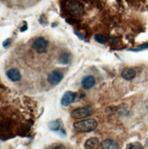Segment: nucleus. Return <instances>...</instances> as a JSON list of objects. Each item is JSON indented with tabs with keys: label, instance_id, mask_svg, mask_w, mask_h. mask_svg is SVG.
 <instances>
[{
	"label": "nucleus",
	"instance_id": "nucleus-1",
	"mask_svg": "<svg viewBox=\"0 0 148 149\" xmlns=\"http://www.w3.org/2000/svg\"><path fill=\"white\" fill-rule=\"evenodd\" d=\"M98 123L94 119H84L73 124V127L76 131L81 133H90L97 128Z\"/></svg>",
	"mask_w": 148,
	"mask_h": 149
},
{
	"label": "nucleus",
	"instance_id": "nucleus-2",
	"mask_svg": "<svg viewBox=\"0 0 148 149\" xmlns=\"http://www.w3.org/2000/svg\"><path fill=\"white\" fill-rule=\"evenodd\" d=\"M92 113H93V109L92 107H81L73 110L70 113V115L74 119H85Z\"/></svg>",
	"mask_w": 148,
	"mask_h": 149
},
{
	"label": "nucleus",
	"instance_id": "nucleus-3",
	"mask_svg": "<svg viewBox=\"0 0 148 149\" xmlns=\"http://www.w3.org/2000/svg\"><path fill=\"white\" fill-rule=\"evenodd\" d=\"M48 41L45 40L43 37H38L32 43V48L36 50L37 52H45L48 48Z\"/></svg>",
	"mask_w": 148,
	"mask_h": 149
},
{
	"label": "nucleus",
	"instance_id": "nucleus-4",
	"mask_svg": "<svg viewBox=\"0 0 148 149\" xmlns=\"http://www.w3.org/2000/svg\"><path fill=\"white\" fill-rule=\"evenodd\" d=\"M63 80V73L60 70H52L48 75V82L51 85H58Z\"/></svg>",
	"mask_w": 148,
	"mask_h": 149
},
{
	"label": "nucleus",
	"instance_id": "nucleus-5",
	"mask_svg": "<svg viewBox=\"0 0 148 149\" xmlns=\"http://www.w3.org/2000/svg\"><path fill=\"white\" fill-rule=\"evenodd\" d=\"M69 9L73 15L77 17H81L84 14V6H83L81 3L77 2V1L70 2L69 5Z\"/></svg>",
	"mask_w": 148,
	"mask_h": 149
},
{
	"label": "nucleus",
	"instance_id": "nucleus-6",
	"mask_svg": "<svg viewBox=\"0 0 148 149\" xmlns=\"http://www.w3.org/2000/svg\"><path fill=\"white\" fill-rule=\"evenodd\" d=\"M77 94L73 92H70V91H68L65 93L63 94L62 98H61V105L63 106H69L70 105V103H72L75 99H76Z\"/></svg>",
	"mask_w": 148,
	"mask_h": 149
},
{
	"label": "nucleus",
	"instance_id": "nucleus-7",
	"mask_svg": "<svg viewBox=\"0 0 148 149\" xmlns=\"http://www.w3.org/2000/svg\"><path fill=\"white\" fill-rule=\"evenodd\" d=\"M95 83H96L95 78L93 76H92V75H87L82 79L81 86L84 89H86V90H89V89L92 88L95 85Z\"/></svg>",
	"mask_w": 148,
	"mask_h": 149
},
{
	"label": "nucleus",
	"instance_id": "nucleus-8",
	"mask_svg": "<svg viewBox=\"0 0 148 149\" xmlns=\"http://www.w3.org/2000/svg\"><path fill=\"white\" fill-rule=\"evenodd\" d=\"M122 77L126 81H132L136 76V72L132 68H124L121 72Z\"/></svg>",
	"mask_w": 148,
	"mask_h": 149
},
{
	"label": "nucleus",
	"instance_id": "nucleus-9",
	"mask_svg": "<svg viewBox=\"0 0 148 149\" xmlns=\"http://www.w3.org/2000/svg\"><path fill=\"white\" fill-rule=\"evenodd\" d=\"M6 77L12 81H18L21 79V74L19 72V70L17 69H10L6 72Z\"/></svg>",
	"mask_w": 148,
	"mask_h": 149
},
{
	"label": "nucleus",
	"instance_id": "nucleus-10",
	"mask_svg": "<svg viewBox=\"0 0 148 149\" xmlns=\"http://www.w3.org/2000/svg\"><path fill=\"white\" fill-rule=\"evenodd\" d=\"M101 147L104 149H118L120 148L119 145L111 139H105L101 143Z\"/></svg>",
	"mask_w": 148,
	"mask_h": 149
},
{
	"label": "nucleus",
	"instance_id": "nucleus-11",
	"mask_svg": "<svg viewBox=\"0 0 148 149\" xmlns=\"http://www.w3.org/2000/svg\"><path fill=\"white\" fill-rule=\"evenodd\" d=\"M99 146H100V142L98 138H96V137L89 138L84 144V147L88 149H96Z\"/></svg>",
	"mask_w": 148,
	"mask_h": 149
},
{
	"label": "nucleus",
	"instance_id": "nucleus-12",
	"mask_svg": "<svg viewBox=\"0 0 148 149\" xmlns=\"http://www.w3.org/2000/svg\"><path fill=\"white\" fill-rule=\"evenodd\" d=\"M49 128L53 132H59L60 130L62 131V122H61V120L58 119V120L51 121L49 124Z\"/></svg>",
	"mask_w": 148,
	"mask_h": 149
},
{
	"label": "nucleus",
	"instance_id": "nucleus-13",
	"mask_svg": "<svg viewBox=\"0 0 148 149\" xmlns=\"http://www.w3.org/2000/svg\"><path fill=\"white\" fill-rule=\"evenodd\" d=\"M59 61H60V63L63 64V65H68V64L70 62V55L68 51H64V52H62L60 54Z\"/></svg>",
	"mask_w": 148,
	"mask_h": 149
},
{
	"label": "nucleus",
	"instance_id": "nucleus-14",
	"mask_svg": "<svg viewBox=\"0 0 148 149\" xmlns=\"http://www.w3.org/2000/svg\"><path fill=\"white\" fill-rule=\"evenodd\" d=\"M127 149H144V146L140 143H131L126 146Z\"/></svg>",
	"mask_w": 148,
	"mask_h": 149
},
{
	"label": "nucleus",
	"instance_id": "nucleus-15",
	"mask_svg": "<svg viewBox=\"0 0 148 149\" xmlns=\"http://www.w3.org/2000/svg\"><path fill=\"white\" fill-rule=\"evenodd\" d=\"M94 38H95L96 41H97L98 43H101V44H104L106 42V38L104 36H102V35H100V34L95 35Z\"/></svg>",
	"mask_w": 148,
	"mask_h": 149
},
{
	"label": "nucleus",
	"instance_id": "nucleus-16",
	"mask_svg": "<svg viewBox=\"0 0 148 149\" xmlns=\"http://www.w3.org/2000/svg\"><path fill=\"white\" fill-rule=\"evenodd\" d=\"M148 49V42L145 43V44H143L141 45V46H139L136 49H130L132 51H140V50H144V49Z\"/></svg>",
	"mask_w": 148,
	"mask_h": 149
},
{
	"label": "nucleus",
	"instance_id": "nucleus-17",
	"mask_svg": "<svg viewBox=\"0 0 148 149\" xmlns=\"http://www.w3.org/2000/svg\"><path fill=\"white\" fill-rule=\"evenodd\" d=\"M12 40H11V38H8L6 40H5L4 41V44H3V46L5 47V48H8L9 45H10V42H11Z\"/></svg>",
	"mask_w": 148,
	"mask_h": 149
},
{
	"label": "nucleus",
	"instance_id": "nucleus-18",
	"mask_svg": "<svg viewBox=\"0 0 148 149\" xmlns=\"http://www.w3.org/2000/svg\"><path fill=\"white\" fill-rule=\"evenodd\" d=\"M27 29H28V24L26 23V22H24V26L21 28L20 31H21V32H24L25 30H27Z\"/></svg>",
	"mask_w": 148,
	"mask_h": 149
},
{
	"label": "nucleus",
	"instance_id": "nucleus-19",
	"mask_svg": "<svg viewBox=\"0 0 148 149\" xmlns=\"http://www.w3.org/2000/svg\"><path fill=\"white\" fill-rule=\"evenodd\" d=\"M146 108H147V110H148V102H147V104H146Z\"/></svg>",
	"mask_w": 148,
	"mask_h": 149
}]
</instances>
